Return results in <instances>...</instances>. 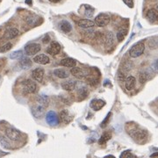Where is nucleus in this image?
Returning <instances> with one entry per match:
<instances>
[{
	"label": "nucleus",
	"mask_w": 158,
	"mask_h": 158,
	"mask_svg": "<svg viewBox=\"0 0 158 158\" xmlns=\"http://www.w3.org/2000/svg\"><path fill=\"white\" fill-rule=\"evenodd\" d=\"M120 158H136V155L132 154L129 150H126V151H124L121 154Z\"/></svg>",
	"instance_id": "nucleus-30"
},
{
	"label": "nucleus",
	"mask_w": 158,
	"mask_h": 158,
	"mask_svg": "<svg viewBox=\"0 0 158 158\" xmlns=\"http://www.w3.org/2000/svg\"><path fill=\"white\" fill-rule=\"evenodd\" d=\"M6 136L12 140V141H19L21 137V134L19 133V131H18L17 129L15 128H9L6 129Z\"/></svg>",
	"instance_id": "nucleus-8"
},
{
	"label": "nucleus",
	"mask_w": 158,
	"mask_h": 158,
	"mask_svg": "<svg viewBox=\"0 0 158 158\" xmlns=\"http://www.w3.org/2000/svg\"><path fill=\"white\" fill-rule=\"evenodd\" d=\"M135 83H136V79L133 76H130L125 79V87L128 90H132L135 88Z\"/></svg>",
	"instance_id": "nucleus-11"
},
{
	"label": "nucleus",
	"mask_w": 158,
	"mask_h": 158,
	"mask_svg": "<svg viewBox=\"0 0 158 158\" xmlns=\"http://www.w3.org/2000/svg\"><path fill=\"white\" fill-rule=\"evenodd\" d=\"M147 79H148V77H147V74L145 72H141L139 74V82L141 84H144L146 83Z\"/></svg>",
	"instance_id": "nucleus-34"
},
{
	"label": "nucleus",
	"mask_w": 158,
	"mask_h": 158,
	"mask_svg": "<svg viewBox=\"0 0 158 158\" xmlns=\"http://www.w3.org/2000/svg\"><path fill=\"white\" fill-rule=\"evenodd\" d=\"M111 21V19L109 17V15L106 14V13H99L96 18H95V25H97L99 27H103L107 26Z\"/></svg>",
	"instance_id": "nucleus-4"
},
{
	"label": "nucleus",
	"mask_w": 158,
	"mask_h": 158,
	"mask_svg": "<svg viewBox=\"0 0 158 158\" xmlns=\"http://www.w3.org/2000/svg\"><path fill=\"white\" fill-rule=\"evenodd\" d=\"M124 78H125L124 74H122L121 72H119V80H125Z\"/></svg>",
	"instance_id": "nucleus-39"
},
{
	"label": "nucleus",
	"mask_w": 158,
	"mask_h": 158,
	"mask_svg": "<svg viewBox=\"0 0 158 158\" xmlns=\"http://www.w3.org/2000/svg\"><path fill=\"white\" fill-rule=\"evenodd\" d=\"M54 75L55 77H57L58 78H67L69 77V73L64 70H61V69H57L54 71Z\"/></svg>",
	"instance_id": "nucleus-23"
},
{
	"label": "nucleus",
	"mask_w": 158,
	"mask_h": 158,
	"mask_svg": "<svg viewBox=\"0 0 158 158\" xmlns=\"http://www.w3.org/2000/svg\"><path fill=\"white\" fill-rule=\"evenodd\" d=\"M157 155H158V153L155 152V153H154L153 155H151L150 157H151V158H157Z\"/></svg>",
	"instance_id": "nucleus-41"
},
{
	"label": "nucleus",
	"mask_w": 158,
	"mask_h": 158,
	"mask_svg": "<svg viewBox=\"0 0 158 158\" xmlns=\"http://www.w3.org/2000/svg\"><path fill=\"white\" fill-rule=\"evenodd\" d=\"M38 22H39V18L36 16H29L26 18V23L29 26H34L38 25Z\"/></svg>",
	"instance_id": "nucleus-25"
},
{
	"label": "nucleus",
	"mask_w": 158,
	"mask_h": 158,
	"mask_svg": "<svg viewBox=\"0 0 158 158\" xmlns=\"http://www.w3.org/2000/svg\"><path fill=\"white\" fill-rule=\"evenodd\" d=\"M47 51L51 55H56L61 52V45L56 41H53L48 48Z\"/></svg>",
	"instance_id": "nucleus-9"
},
{
	"label": "nucleus",
	"mask_w": 158,
	"mask_h": 158,
	"mask_svg": "<svg viewBox=\"0 0 158 158\" xmlns=\"http://www.w3.org/2000/svg\"><path fill=\"white\" fill-rule=\"evenodd\" d=\"M0 142H1V144H2V146H3L4 148H9L11 147L9 141H7V139H6L5 136H0Z\"/></svg>",
	"instance_id": "nucleus-32"
},
{
	"label": "nucleus",
	"mask_w": 158,
	"mask_h": 158,
	"mask_svg": "<svg viewBox=\"0 0 158 158\" xmlns=\"http://www.w3.org/2000/svg\"><path fill=\"white\" fill-rule=\"evenodd\" d=\"M60 28H61V30L63 32V33H70V32L72 30V26L69 21L63 20L60 24Z\"/></svg>",
	"instance_id": "nucleus-21"
},
{
	"label": "nucleus",
	"mask_w": 158,
	"mask_h": 158,
	"mask_svg": "<svg viewBox=\"0 0 158 158\" xmlns=\"http://www.w3.org/2000/svg\"><path fill=\"white\" fill-rule=\"evenodd\" d=\"M110 117H111V112H110V113H108V115L106 116V119H104V121L101 123V125H100L101 128H105V126H106V124L108 123V120H109Z\"/></svg>",
	"instance_id": "nucleus-36"
},
{
	"label": "nucleus",
	"mask_w": 158,
	"mask_h": 158,
	"mask_svg": "<svg viewBox=\"0 0 158 158\" xmlns=\"http://www.w3.org/2000/svg\"><path fill=\"white\" fill-rule=\"evenodd\" d=\"M126 33H128V32H126V30L119 31V33L117 34V39H118V41H122L124 40L125 36H126Z\"/></svg>",
	"instance_id": "nucleus-33"
},
{
	"label": "nucleus",
	"mask_w": 158,
	"mask_h": 158,
	"mask_svg": "<svg viewBox=\"0 0 158 158\" xmlns=\"http://www.w3.org/2000/svg\"><path fill=\"white\" fill-rule=\"evenodd\" d=\"M85 11H84V15L88 18H90L93 16L94 13V9L92 7H90V6H85Z\"/></svg>",
	"instance_id": "nucleus-28"
},
{
	"label": "nucleus",
	"mask_w": 158,
	"mask_h": 158,
	"mask_svg": "<svg viewBox=\"0 0 158 158\" xmlns=\"http://www.w3.org/2000/svg\"><path fill=\"white\" fill-rule=\"evenodd\" d=\"M123 2L130 8L134 7V1H133V0H123Z\"/></svg>",
	"instance_id": "nucleus-37"
},
{
	"label": "nucleus",
	"mask_w": 158,
	"mask_h": 158,
	"mask_svg": "<svg viewBox=\"0 0 158 158\" xmlns=\"http://www.w3.org/2000/svg\"><path fill=\"white\" fill-rule=\"evenodd\" d=\"M60 119H61V121H63L64 123L68 124V123H70L72 120L73 116L70 113V112L68 110H62L60 112Z\"/></svg>",
	"instance_id": "nucleus-13"
},
{
	"label": "nucleus",
	"mask_w": 158,
	"mask_h": 158,
	"mask_svg": "<svg viewBox=\"0 0 158 158\" xmlns=\"http://www.w3.org/2000/svg\"><path fill=\"white\" fill-rule=\"evenodd\" d=\"M12 48V44L11 42H7V43L4 44L1 48H0V52H2V53L7 52V51H9Z\"/></svg>",
	"instance_id": "nucleus-31"
},
{
	"label": "nucleus",
	"mask_w": 158,
	"mask_h": 158,
	"mask_svg": "<svg viewBox=\"0 0 158 158\" xmlns=\"http://www.w3.org/2000/svg\"><path fill=\"white\" fill-rule=\"evenodd\" d=\"M19 30L17 28H10L5 33L4 37L6 39L11 40V39H13V38L17 37L19 35Z\"/></svg>",
	"instance_id": "nucleus-16"
},
{
	"label": "nucleus",
	"mask_w": 158,
	"mask_h": 158,
	"mask_svg": "<svg viewBox=\"0 0 158 158\" xmlns=\"http://www.w3.org/2000/svg\"><path fill=\"white\" fill-rule=\"evenodd\" d=\"M34 61L36 63H39V64H48V63H49V61H50L49 57L44 54H41V55H36L34 58Z\"/></svg>",
	"instance_id": "nucleus-14"
},
{
	"label": "nucleus",
	"mask_w": 158,
	"mask_h": 158,
	"mask_svg": "<svg viewBox=\"0 0 158 158\" xmlns=\"http://www.w3.org/2000/svg\"><path fill=\"white\" fill-rule=\"evenodd\" d=\"M79 92H80L79 94H80V96H81V99H84L88 95V90H86V88H83Z\"/></svg>",
	"instance_id": "nucleus-35"
},
{
	"label": "nucleus",
	"mask_w": 158,
	"mask_h": 158,
	"mask_svg": "<svg viewBox=\"0 0 158 158\" xmlns=\"http://www.w3.org/2000/svg\"><path fill=\"white\" fill-rule=\"evenodd\" d=\"M148 46L150 49H156L158 47V40L157 37H152L148 41Z\"/></svg>",
	"instance_id": "nucleus-24"
},
{
	"label": "nucleus",
	"mask_w": 158,
	"mask_h": 158,
	"mask_svg": "<svg viewBox=\"0 0 158 158\" xmlns=\"http://www.w3.org/2000/svg\"><path fill=\"white\" fill-rule=\"evenodd\" d=\"M111 137H112V135H111L110 132H105V133L103 134V135L101 136V138L99 139V143L100 145L105 144L107 141H109V140L111 139Z\"/></svg>",
	"instance_id": "nucleus-26"
},
{
	"label": "nucleus",
	"mask_w": 158,
	"mask_h": 158,
	"mask_svg": "<svg viewBox=\"0 0 158 158\" xmlns=\"http://www.w3.org/2000/svg\"><path fill=\"white\" fill-rule=\"evenodd\" d=\"M22 90L23 92L26 94H31V93H34L37 90V84L34 81L31 80V79H26L24 80L21 83Z\"/></svg>",
	"instance_id": "nucleus-2"
},
{
	"label": "nucleus",
	"mask_w": 158,
	"mask_h": 158,
	"mask_svg": "<svg viewBox=\"0 0 158 158\" xmlns=\"http://www.w3.org/2000/svg\"><path fill=\"white\" fill-rule=\"evenodd\" d=\"M70 72H71V74H72L75 77H77V78H78V79H83V78L85 77V73L83 72V70L82 69L78 68V67H73V68L71 69Z\"/></svg>",
	"instance_id": "nucleus-18"
},
{
	"label": "nucleus",
	"mask_w": 158,
	"mask_h": 158,
	"mask_svg": "<svg viewBox=\"0 0 158 158\" xmlns=\"http://www.w3.org/2000/svg\"><path fill=\"white\" fill-rule=\"evenodd\" d=\"M157 17H158V13H157V11H156L155 9H150V10L147 12V19H148V21L151 22V23L156 22Z\"/></svg>",
	"instance_id": "nucleus-19"
},
{
	"label": "nucleus",
	"mask_w": 158,
	"mask_h": 158,
	"mask_svg": "<svg viewBox=\"0 0 158 158\" xmlns=\"http://www.w3.org/2000/svg\"><path fill=\"white\" fill-rule=\"evenodd\" d=\"M32 77L37 82H40V83L42 82V79L44 77V70L42 68H37L34 70L33 72H32Z\"/></svg>",
	"instance_id": "nucleus-10"
},
{
	"label": "nucleus",
	"mask_w": 158,
	"mask_h": 158,
	"mask_svg": "<svg viewBox=\"0 0 158 158\" xmlns=\"http://www.w3.org/2000/svg\"><path fill=\"white\" fill-rule=\"evenodd\" d=\"M106 105V102L103 99H93L90 102V107L94 111H99Z\"/></svg>",
	"instance_id": "nucleus-12"
},
{
	"label": "nucleus",
	"mask_w": 158,
	"mask_h": 158,
	"mask_svg": "<svg viewBox=\"0 0 158 158\" xmlns=\"http://www.w3.org/2000/svg\"><path fill=\"white\" fill-rule=\"evenodd\" d=\"M126 131L128 134L138 143H144L147 140L148 135L147 132L140 129L138 126L135 122H128L125 126Z\"/></svg>",
	"instance_id": "nucleus-1"
},
{
	"label": "nucleus",
	"mask_w": 158,
	"mask_h": 158,
	"mask_svg": "<svg viewBox=\"0 0 158 158\" xmlns=\"http://www.w3.org/2000/svg\"><path fill=\"white\" fill-rule=\"evenodd\" d=\"M46 120L47 123L51 126H55L59 124V117L57 113L54 111H49L46 114Z\"/></svg>",
	"instance_id": "nucleus-5"
},
{
	"label": "nucleus",
	"mask_w": 158,
	"mask_h": 158,
	"mask_svg": "<svg viewBox=\"0 0 158 158\" xmlns=\"http://www.w3.org/2000/svg\"><path fill=\"white\" fill-rule=\"evenodd\" d=\"M19 66L23 70H28L32 67V61L28 58H23L19 61Z\"/></svg>",
	"instance_id": "nucleus-22"
},
{
	"label": "nucleus",
	"mask_w": 158,
	"mask_h": 158,
	"mask_svg": "<svg viewBox=\"0 0 158 158\" xmlns=\"http://www.w3.org/2000/svg\"><path fill=\"white\" fill-rule=\"evenodd\" d=\"M49 41H50V37H49L48 34H47V35L42 39V42L45 43V44H47V43H48Z\"/></svg>",
	"instance_id": "nucleus-38"
},
{
	"label": "nucleus",
	"mask_w": 158,
	"mask_h": 158,
	"mask_svg": "<svg viewBox=\"0 0 158 158\" xmlns=\"http://www.w3.org/2000/svg\"><path fill=\"white\" fill-rule=\"evenodd\" d=\"M41 47L39 43H30L25 47V53L27 55H34L41 50Z\"/></svg>",
	"instance_id": "nucleus-6"
},
{
	"label": "nucleus",
	"mask_w": 158,
	"mask_h": 158,
	"mask_svg": "<svg viewBox=\"0 0 158 158\" xmlns=\"http://www.w3.org/2000/svg\"><path fill=\"white\" fill-rule=\"evenodd\" d=\"M77 25L82 28H91L95 26V23L90 19H80L77 22Z\"/></svg>",
	"instance_id": "nucleus-20"
},
{
	"label": "nucleus",
	"mask_w": 158,
	"mask_h": 158,
	"mask_svg": "<svg viewBox=\"0 0 158 158\" xmlns=\"http://www.w3.org/2000/svg\"><path fill=\"white\" fill-rule=\"evenodd\" d=\"M10 57H11V59H20V58L23 57V53H22V51H20V50H19V51H14L13 53L11 54Z\"/></svg>",
	"instance_id": "nucleus-29"
},
{
	"label": "nucleus",
	"mask_w": 158,
	"mask_h": 158,
	"mask_svg": "<svg viewBox=\"0 0 158 158\" xmlns=\"http://www.w3.org/2000/svg\"><path fill=\"white\" fill-rule=\"evenodd\" d=\"M76 85H77V82L74 81V80H69V81H66V82L61 83L62 89L67 90V91H72V90H74L75 88H76Z\"/></svg>",
	"instance_id": "nucleus-15"
},
{
	"label": "nucleus",
	"mask_w": 158,
	"mask_h": 158,
	"mask_svg": "<svg viewBox=\"0 0 158 158\" xmlns=\"http://www.w3.org/2000/svg\"><path fill=\"white\" fill-rule=\"evenodd\" d=\"M105 158H115V157H114L113 155H106Z\"/></svg>",
	"instance_id": "nucleus-43"
},
{
	"label": "nucleus",
	"mask_w": 158,
	"mask_h": 158,
	"mask_svg": "<svg viewBox=\"0 0 158 158\" xmlns=\"http://www.w3.org/2000/svg\"><path fill=\"white\" fill-rule=\"evenodd\" d=\"M113 41H114L113 34L112 33V32H108L107 34H106V44L111 46L113 43Z\"/></svg>",
	"instance_id": "nucleus-27"
},
{
	"label": "nucleus",
	"mask_w": 158,
	"mask_h": 158,
	"mask_svg": "<svg viewBox=\"0 0 158 158\" xmlns=\"http://www.w3.org/2000/svg\"><path fill=\"white\" fill-rule=\"evenodd\" d=\"M145 50V43L144 41H139L135 44L129 50V55L132 58H136L141 56Z\"/></svg>",
	"instance_id": "nucleus-3"
},
{
	"label": "nucleus",
	"mask_w": 158,
	"mask_h": 158,
	"mask_svg": "<svg viewBox=\"0 0 158 158\" xmlns=\"http://www.w3.org/2000/svg\"><path fill=\"white\" fill-rule=\"evenodd\" d=\"M32 113L33 115L36 118V119H41L46 115V112H45V107L42 105H36L34 106L31 109Z\"/></svg>",
	"instance_id": "nucleus-7"
},
{
	"label": "nucleus",
	"mask_w": 158,
	"mask_h": 158,
	"mask_svg": "<svg viewBox=\"0 0 158 158\" xmlns=\"http://www.w3.org/2000/svg\"><path fill=\"white\" fill-rule=\"evenodd\" d=\"M26 4H27L29 6H32V4H33V1H32V0H26Z\"/></svg>",
	"instance_id": "nucleus-40"
},
{
	"label": "nucleus",
	"mask_w": 158,
	"mask_h": 158,
	"mask_svg": "<svg viewBox=\"0 0 158 158\" xmlns=\"http://www.w3.org/2000/svg\"><path fill=\"white\" fill-rule=\"evenodd\" d=\"M49 1L52 3H58V2H60V0H49Z\"/></svg>",
	"instance_id": "nucleus-42"
},
{
	"label": "nucleus",
	"mask_w": 158,
	"mask_h": 158,
	"mask_svg": "<svg viewBox=\"0 0 158 158\" xmlns=\"http://www.w3.org/2000/svg\"><path fill=\"white\" fill-rule=\"evenodd\" d=\"M77 61L76 60L72 59V58H64L61 61V65L67 67V68H73L76 67Z\"/></svg>",
	"instance_id": "nucleus-17"
}]
</instances>
